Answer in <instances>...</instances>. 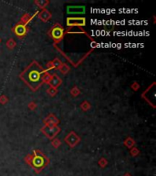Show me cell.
Instances as JSON below:
<instances>
[{
    "label": "cell",
    "mask_w": 156,
    "mask_h": 176,
    "mask_svg": "<svg viewBox=\"0 0 156 176\" xmlns=\"http://www.w3.org/2000/svg\"><path fill=\"white\" fill-rule=\"evenodd\" d=\"M126 176H129V175H126Z\"/></svg>",
    "instance_id": "52a82bcc"
},
{
    "label": "cell",
    "mask_w": 156,
    "mask_h": 176,
    "mask_svg": "<svg viewBox=\"0 0 156 176\" xmlns=\"http://www.w3.org/2000/svg\"><path fill=\"white\" fill-rule=\"evenodd\" d=\"M42 69L37 63H33L29 65L23 74L21 75L22 79L25 81L31 89L37 90L40 86L42 82Z\"/></svg>",
    "instance_id": "6da1fadb"
},
{
    "label": "cell",
    "mask_w": 156,
    "mask_h": 176,
    "mask_svg": "<svg viewBox=\"0 0 156 176\" xmlns=\"http://www.w3.org/2000/svg\"><path fill=\"white\" fill-rule=\"evenodd\" d=\"M62 35H63L62 29H59V28L53 29V30H52V36H53V38L60 39V38H62Z\"/></svg>",
    "instance_id": "5b68a950"
},
{
    "label": "cell",
    "mask_w": 156,
    "mask_h": 176,
    "mask_svg": "<svg viewBox=\"0 0 156 176\" xmlns=\"http://www.w3.org/2000/svg\"><path fill=\"white\" fill-rule=\"evenodd\" d=\"M68 14H83L85 12V6H70L67 8Z\"/></svg>",
    "instance_id": "7a4b0ae2"
},
{
    "label": "cell",
    "mask_w": 156,
    "mask_h": 176,
    "mask_svg": "<svg viewBox=\"0 0 156 176\" xmlns=\"http://www.w3.org/2000/svg\"><path fill=\"white\" fill-rule=\"evenodd\" d=\"M73 25L84 26L85 18H68V26H73Z\"/></svg>",
    "instance_id": "3957f363"
},
{
    "label": "cell",
    "mask_w": 156,
    "mask_h": 176,
    "mask_svg": "<svg viewBox=\"0 0 156 176\" xmlns=\"http://www.w3.org/2000/svg\"><path fill=\"white\" fill-rule=\"evenodd\" d=\"M16 33H17V35H19V36L24 35L25 33H26V28H25L24 26H21V25L17 26V29H16Z\"/></svg>",
    "instance_id": "8992f818"
},
{
    "label": "cell",
    "mask_w": 156,
    "mask_h": 176,
    "mask_svg": "<svg viewBox=\"0 0 156 176\" xmlns=\"http://www.w3.org/2000/svg\"><path fill=\"white\" fill-rule=\"evenodd\" d=\"M33 165L35 167H37V168L42 167L44 165V160L41 157L37 156V157L34 158V160H33Z\"/></svg>",
    "instance_id": "277c9868"
}]
</instances>
